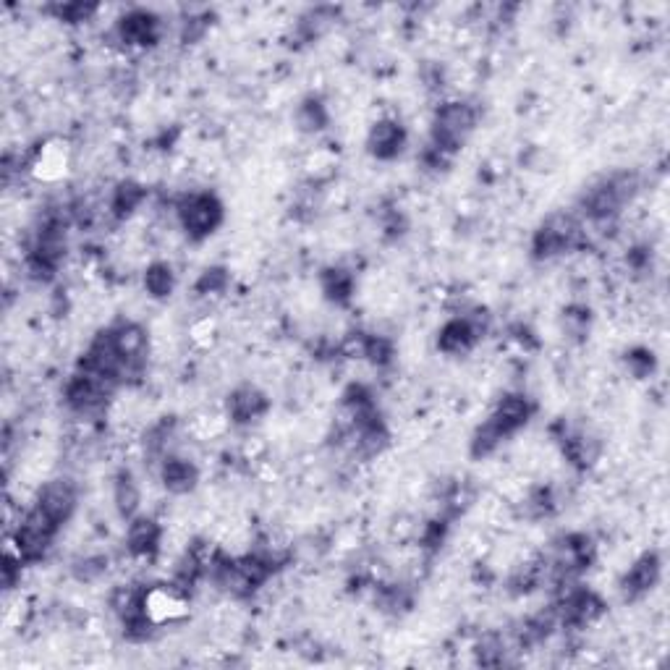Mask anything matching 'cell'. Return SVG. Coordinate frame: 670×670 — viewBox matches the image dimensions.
<instances>
[{
	"mask_svg": "<svg viewBox=\"0 0 670 670\" xmlns=\"http://www.w3.org/2000/svg\"><path fill=\"white\" fill-rule=\"evenodd\" d=\"M118 385L103 380V377L89 375V372H76L66 383V404L71 411L82 414V417H92L97 411H103L108 398L113 396V390Z\"/></svg>",
	"mask_w": 670,
	"mask_h": 670,
	"instance_id": "277c9868",
	"label": "cell"
},
{
	"mask_svg": "<svg viewBox=\"0 0 670 670\" xmlns=\"http://www.w3.org/2000/svg\"><path fill=\"white\" fill-rule=\"evenodd\" d=\"M97 11H100V6H95V3H61V6H53L55 19L69 21V24L89 21Z\"/></svg>",
	"mask_w": 670,
	"mask_h": 670,
	"instance_id": "cb8c5ba5",
	"label": "cell"
},
{
	"mask_svg": "<svg viewBox=\"0 0 670 670\" xmlns=\"http://www.w3.org/2000/svg\"><path fill=\"white\" fill-rule=\"evenodd\" d=\"M322 291L335 304H346L354 294V278L341 267H330L322 273Z\"/></svg>",
	"mask_w": 670,
	"mask_h": 670,
	"instance_id": "44dd1931",
	"label": "cell"
},
{
	"mask_svg": "<svg viewBox=\"0 0 670 670\" xmlns=\"http://www.w3.org/2000/svg\"><path fill=\"white\" fill-rule=\"evenodd\" d=\"M113 503H116L121 519L131 521L139 513V503H142V493L134 474L129 469H121L113 479Z\"/></svg>",
	"mask_w": 670,
	"mask_h": 670,
	"instance_id": "ac0fdd59",
	"label": "cell"
},
{
	"mask_svg": "<svg viewBox=\"0 0 670 670\" xmlns=\"http://www.w3.org/2000/svg\"><path fill=\"white\" fill-rule=\"evenodd\" d=\"M160 540H163V529L155 519L147 516H134L126 529V550L134 558H152L160 550Z\"/></svg>",
	"mask_w": 670,
	"mask_h": 670,
	"instance_id": "5bb4252c",
	"label": "cell"
},
{
	"mask_svg": "<svg viewBox=\"0 0 670 670\" xmlns=\"http://www.w3.org/2000/svg\"><path fill=\"white\" fill-rule=\"evenodd\" d=\"M561 448H563V456H566L568 464L576 466V469H589V466L595 464L597 453H600L597 440L592 438V435H587V432H579V430L563 432Z\"/></svg>",
	"mask_w": 670,
	"mask_h": 670,
	"instance_id": "e0dca14e",
	"label": "cell"
},
{
	"mask_svg": "<svg viewBox=\"0 0 670 670\" xmlns=\"http://www.w3.org/2000/svg\"><path fill=\"white\" fill-rule=\"evenodd\" d=\"M532 411H534V406L529 404L527 396L513 393V396L500 398V404L495 406V411L487 419H490V422H493L500 430V435L508 440L511 435H516V432H519L521 427L529 422V419H532Z\"/></svg>",
	"mask_w": 670,
	"mask_h": 670,
	"instance_id": "8fae6325",
	"label": "cell"
},
{
	"mask_svg": "<svg viewBox=\"0 0 670 670\" xmlns=\"http://www.w3.org/2000/svg\"><path fill=\"white\" fill-rule=\"evenodd\" d=\"M639 194V176L629 171H618L605 176L602 181L592 184L584 192L579 210L589 223L608 226L623 212V207L631 205Z\"/></svg>",
	"mask_w": 670,
	"mask_h": 670,
	"instance_id": "6da1fadb",
	"label": "cell"
},
{
	"mask_svg": "<svg viewBox=\"0 0 670 670\" xmlns=\"http://www.w3.org/2000/svg\"><path fill=\"white\" fill-rule=\"evenodd\" d=\"M228 286V273L223 267H212V270H205L202 278L197 281V291L199 294H223Z\"/></svg>",
	"mask_w": 670,
	"mask_h": 670,
	"instance_id": "484cf974",
	"label": "cell"
},
{
	"mask_svg": "<svg viewBox=\"0 0 670 670\" xmlns=\"http://www.w3.org/2000/svg\"><path fill=\"white\" fill-rule=\"evenodd\" d=\"M113 333V343H116L118 354L124 359L126 372L131 377H139L147 364V351H150V338H147V330L137 322H118L116 328H110Z\"/></svg>",
	"mask_w": 670,
	"mask_h": 670,
	"instance_id": "52a82bcc",
	"label": "cell"
},
{
	"mask_svg": "<svg viewBox=\"0 0 670 670\" xmlns=\"http://www.w3.org/2000/svg\"><path fill=\"white\" fill-rule=\"evenodd\" d=\"M362 356H367L375 364H388L393 359V343L383 338V335H364Z\"/></svg>",
	"mask_w": 670,
	"mask_h": 670,
	"instance_id": "603a6c76",
	"label": "cell"
},
{
	"mask_svg": "<svg viewBox=\"0 0 670 670\" xmlns=\"http://www.w3.org/2000/svg\"><path fill=\"white\" fill-rule=\"evenodd\" d=\"M660 574H663V563H660V555L657 553H644L634 566L626 571L623 576L621 589L626 600H639V597L650 595L652 589L660 582Z\"/></svg>",
	"mask_w": 670,
	"mask_h": 670,
	"instance_id": "30bf717a",
	"label": "cell"
},
{
	"mask_svg": "<svg viewBox=\"0 0 670 670\" xmlns=\"http://www.w3.org/2000/svg\"><path fill=\"white\" fill-rule=\"evenodd\" d=\"M108 571V558L103 555H87L82 561H76L74 576L79 582H97Z\"/></svg>",
	"mask_w": 670,
	"mask_h": 670,
	"instance_id": "d4e9b609",
	"label": "cell"
},
{
	"mask_svg": "<svg viewBox=\"0 0 670 670\" xmlns=\"http://www.w3.org/2000/svg\"><path fill=\"white\" fill-rule=\"evenodd\" d=\"M626 367H629V372L634 377H647L652 370H655V359H652L650 351L636 349L631 351L629 359H626Z\"/></svg>",
	"mask_w": 670,
	"mask_h": 670,
	"instance_id": "4316f807",
	"label": "cell"
},
{
	"mask_svg": "<svg viewBox=\"0 0 670 670\" xmlns=\"http://www.w3.org/2000/svg\"><path fill=\"white\" fill-rule=\"evenodd\" d=\"M160 482H163L168 493L186 495L197 487L199 469L189 459H181V456H165V459L160 461Z\"/></svg>",
	"mask_w": 670,
	"mask_h": 670,
	"instance_id": "2e32d148",
	"label": "cell"
},
{
	"mask_svg": "<svg viewBox=\"0 0 670 670\" xmlns=\"http://www.w3.org/2000/svg\"><path fill=\"white\" fill-rule=\"evenodd\" d=\"M144 199H147V189L137 181H121V184L113 189V197H110V212L113 218H129L131 212L139 210Z\"/></svg>",
	"mask_w": 670,
	"mask_h": 670,
	"instance_id": "d6986e66",
	"label": "cell"
},
{
	"mask_svg": "<svg viewBox=\"0 0 670 670\" xmlns=\"http://www.w3.org/2000/svg\"><path fill=\"white\" fill-rule=\"evenodd\" d=\"M406 144V129L398 121H377L367 134V150L377 160H393L401 155Z\"/></svg>",
	"mask_w": 670,
	"mask_h": 670,
	"instance_id": "4fadbf2b",
	"label": "cell"
},
{
	"mask_svg": "<svg viewBox=\"0 0 670 670\" xmlns=\"http://www.w3.org/2000/svg\"><path fill=\"white\" fill-rule=\"evenodd\" d=\"M479 338H482V328L477 317H453L440 328L438 349L445 356H464L477 346Z\"/></svg>",
	"mask_w": 670,
	"mask_h": 670,
	"instance_id": "9c48e42d",
	"label": "cell"
},
{
	"mask_svg": "<svg viewBox=\"0 0 670 670\" xmlns=\"http://www.w3.org/2000/svg\"><path fill=\"white\" fill-rule=\"evenodd\" d=\"M176 215L189 239H207L223 223V202L210 192H192L181 197V202L176 205Z\"/></svg>",
	"mask_w": 670,
	"mask_h": 670,
	"instance_id": "3957f363",
	"label": "cell"
},
{
	"mask_svg": "<svg viewBox=\"0 0 670 670\" xmlns=\"http://www.w3.org/2000/svg\"><path fill=\"white\" fill-rule=\"evenodd\" d=\"M477 121V108L472 103H466V100H451V103L440 105L438 113H435V121H432L430 144L435 150L453 158L464 147L466 139L474 134Z\"/></svg>",
	"mask_w": 670,
	"mask_h": 670,
	"instance_id": "7a4b0ae2",
	"label": "cell"
},
{
	"mask_svg": "<svg viewBox=\"0 0 670 670\" xmlns=\"http://www.w3.org/2000/svg\"><path fill=\"white\" fill-rule=\"evenodd\" d=\"M589 328V309L571 307L566 312V330L571 335H584Z\"/></svg>",
	"mask_w": 670,
	"mask_h": 670,
	"instance_id": "83f0119b",
	"label": "cell"
},
{
	"mask_svg": "<svg viewBox=\"0 0 670 670\" xmlns=\"http://www.w3.org/2000/svg\"><path fill=\"white\" fill-rule=\"evenodd\" d=\"M116 35L129 48H150L163 37V27H160L158 16L137 8V11H129L118 19Z\"/></svg>",
	"mask_w": 670,
	"mask_h": 670,
	"instance_id": "ba28073f",
	"label": "cell"
},
{
	"mask_svg": "<svg viewBox=\"0 0 670 670\" xmlns=\"http://www.w3.org/2000/svg\"><path fill=\"white\" fill-rule=\"evenodd\" d=\"M76 500H79V493H76V487L71 479H50L45 482L35 500V508L50 521L55 527L61 529L66 521L74 516L76 511Z\"/></svg>",
	"mask_w": 670,
	"mask_h": 670,
	"instance_id": "5b68a950",
	"label": "cell"
},
{
	"mask_svg": "<svg viewBox=\"0 0 670 670\" xmlns=\"http://www.w3.org/2000/svg\"><path fill=\"white\" fill-rule=\"evenodd\" d=\"M69 171V150L63 142L42 144L35 152V158L29 160V173L37 181H58Z\"/></svg>",
	"mask_w": 670,
	"mask_h": 670,
	"instance_id": "9a60e30c",
	"label": "cell"
},
{
	"mask_svg": "<svg viewBox=\"0 0 670 670\" xmlns=\"http://www.w3.org/2000/svg\"><path fill=\"white\" fill-rule=\"evenodd\" d=\"M144 288L150 291V296L155 299H165V296L173 294L176 288V273L168 262H152L144 273Z\"/></svg>",
	"mask_w": 670,
	"mask_h": 670,
	"instance_id": "ffe728a7",
	"label": "cell"
},
{
	"mask_svg": "<svg viewBox=\"0 0 670 670\" xmlns=\"http://www.w3.org/2000/svg\"><path fill=\"white\" fill-rule=\"evenodd\" d=\"M296 124H299L301 131H320L328 126V110L320 100H304L296 110Z\"/></svg>",
	"mask_w": 670,
	"mask_h": 670,
	"instance_id": "7402d4cb",
	"label": "cell"
},
{
	"mask_svg": "<svg viewBox=\"0 0 670 670\" xmlns=\"http://www.w3.org/2000/svg\"><path fill=\"white\" fill-rule=\"evenodd\" d=\"M270 409V401L260 388L254 385H241L228 396V417L236 424H252L262 419Z\"/></svg>",
	"mask_w": 670,
	"mask_h": 670,
	"instance_id": "7c38bea8",
	"label": "cell"
},
{
	"mask_svg": "<svg viewBox=\"0 0 670 670\" xmlns=\"http://www.w3.org/2000/svg\"><path fill=\"white\" fill-rule=\"evenodd\" d=\"M189 613V600L184 589L176 584H158V587L144 589V616L150 618L155 626L176 623Z\"/></svg>",
	"mask_w": 670,
	"mask_h": 670,
	"instance_id": "8992f818",
	"label": "cell"
}]
</instances>
